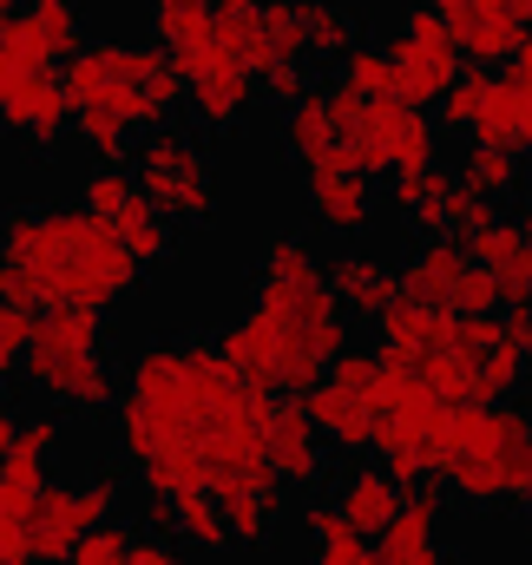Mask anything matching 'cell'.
<instances>
[{"mask_svg": "<svg viewBox=\"0 0 532 565\" xmlns=\"http://www.w3.org/2000/svg\"><path fill=\"white\" fill-rule=\"evenodd\" d=\"M269 395L251 388L211 335H158L126 362V395L113 402L119 460L151 500L171 493H257L276 487L264 460Z\"/></svg>", "mask_w": 532, "mask_h": 565, "instance_id": "6da1fadb", "label": "cell"}, {"mask_svg": "<svg viewBox=\"0 0 532 565\" xmlns=\"http://www.w3.org/2000/svg\"><path fill=\"white\" fill-rule=\"evenodd\" d=\"M217 349L264 395H302L329 375V362L349 349V309L336 302L329 270L309 237H296V231L264 237V257L251 277V309L217 335Z\"/></svg>", "mask_w": 532, "mask_h": 565, "instance_id": "7a4b0ae2", "label": "cell"}, {"mask_svg": "<svg viewBox=\"0 0 532 565\" xmlns=\"http://www.w3.org/2000/svg\"><path fill=\"white\" fill-rule=\"evenodd\" d=\"M138 277L145 264L86 204H40V211L0 217V296H13L33 316L60 302L106 316L138 296Z\"/></svg>", "mask_w": 532, "mask_h": 565, "instance_id": "3957f363", "label": "cell"}, {"mask_svg": "<svg viewBox=\"0 0 532 565\" xmlns=\"http://www.w3.org/2000/svg\"><path fill=\"white\" fill-rule=\"evenodd\" d=\"M427 480H440L467 507H526L532 500L526 408L440 402V415L427 427Z\"/></svg>", "mask_w": 532, "mask_h": 565, "instance_id": "277c9868", "label": "cell"}, {"mask_svg": "<svg viewBox=\"0 0 532 565\" xmlns=\"http://www.w3.org/2000/svg\"><path fill=\"white\" fill-rule=\"evenodd\" d=\"M20 375L40 402H53L66 415H113L119 375L106 362V316L79 309V302L40 309L33 335H26V355H20Z\"/></svg>", "mask_w": 532, "mask_h": 565, "instance_id": "5b68a950", "label": "cell"}, {"mask_svg": "<svg viewBox=\"0 0 532 565\" xmlns=\"http://www.w3.org/2000/svg\"><path fill=\"white\" fill-rule=\"evenodd\" d=\"M60 66H66L60 79L73 93V113L99 106V113H119L132 132L164 126L184 106V73H178V60L158 40L151 46H138V40H86Z\"/></svg>", "mask_w": 532, "mask_h": 565, "instance_id": "8992f818", "label": "cell"}, {"mask_svg": "<svg viewBox=\"0 0 532 565\" xmlns=\"http://www.w3.org/2000/svg\"><path fill=\"white\" fill-rule=\"evenodd\" d=\"M132 178L178 231L217 217V164H211V151H204V139H198L191 126H171V119H164V126L138 132Z\"/></svg>", "mask_w": 532, "mask_h": 565, "instance_id": "52a82bcc", "label": "cell"}, {"mask_svg": "<svg viewBox=\"0 0 532 565\" xmlns=\"http://www.w3.org/2000/svg\"><path fill=\"white\" fill-rule=\"evenodd\" d=\"M171 60H178V73H184V113H191L198 132L231 139V132L251 126V113H257V99H264L251 60H237L217 33H204L198 46H184V53H171Z\"/></svg>", "mask_w": 532, "mask_h": 565, "instance_id": "ba28073f", "label": "cell"}, {"mask_svg": "<svg viewBox=\"0 0 532 565\" xmlns=\"http://www.w3.org/2000/svg\"><path fill=\"white\" fill-rule=\"evenodd\" d=\"M119 487H126L119 467H93L79 480H46L40 500H33V513H26V553L40 565H66L73 540L86 526H99V520L119 513Z\"/></svg>", "mask_w": 532, "mask_h": 565, "instance_id": "9c48e42d", "label": "cell"}, {"mask_svg": "<svg viewBox=\"0 0 532 565\" xmlns=\"http://www.w3.org/2000/svg\"><path fill=\"white\" fill-rule=\"evenodd\" d=\"M440 158V126L427 119V106H407L395 93L362 99L355 126H349V164L355 171H407V164H434Z\"/></svg>", "mask_w": 532, "mask_h": 565, "instance_id": "30bf717a", "label": "cell"}, {"mask_svg": "<svg viewBox=\"0 0 532 565\" xmlns=\"http://www.w3.org/2000/svg\"><path fill=\"white\" fill-rule=\"evenodd\" d=\"M86 211L113 224V237L132 250L145 270H151V264H164V257L178 250V224H171V217L138 191L132 164H99V171L86 178Z\"/></svg>", "mask_w": 532, "mask_h": 565, "instance_id": "8fae6325", "label": "cell"}, {"mask_svg": "<svg viewBox=\"0 0 532 565\" xmlns=\"http://www.w3.org/2000/svg\"><path fill=\"white\" fill-rule=\"evenodd\" d=\"M362 113V93L349 79H329V86H309L289 99L283 113V151L316 171V164H349V126Z\"/></svg>", "mask_w": 532, "mask_h": 565, "instance_id": "7c38bea8", "label": "cell"}, {"mask_svg": "<svg viewBox=\"0 0 532 565\" xmlns=\"http://www.w3.org/2000/svg\"><path fill=\"white\" fill-rule=\"evenodd\" d=\"M389 73H395V99H407V106H434L447 93V79L460 73V46L427 0L407 7V26L389 40Z\"/></svg>", "mask_w": 532, "mask_h": 565, "instance_id": "4fadbf2b", "label": "cell"}, {"mask_svg": "<svg viewBox=\"0 0 532 565\" xmlns=\"http://www.w3.org/2000/svg\"><path fill=\"white\" fill-rule=\"evenodd\" d=\"M264 460H269V473H276L283 493H316L329 480V440H322V427L309 422L302 395H269Z\"/></svg>", "mask_w": 532, "mask_h": 565, "instance_id": "5bb4252c", "label": "cell"}, {"mask_svg": "<svg viewBox=\"0 0 532 565\" xmlns=\"http://www.w3.org/2000/svg\"><path fill=\"white\" fill-rule=\"evenodd\" d=\"M302 198H309L316 231H329V237H362L375 224V184L355 164H316V171H302Z\"/></svg>", "mask_w": 532, "mask_h": 565, "instance_id": "9a60e30c", "label": "cell"}, {"mask_svg": "<svg viewBox=\"0 0 532 565\" xmlns=\"http://www.w3.org/2000/svg\"><path fill=\"white\" fill-rule=\"evenodd\" d=\"M0 132H13V139L33 145V151L66 145V132H73V93H66V79H60L53 66H40V73L0 106Z\"/></svg>", "mask_w": 532, "mask_h": 565, "instance_id": "2e32d148", "label": "cell"}, {"mask_svg": "<svg viewBox=\"0 0 532 565\" xmlns=\"http://www.w3.org/2000/svg\"><path fill=\"white\" fill-rule=\"evenodd\" d=\"M329 507H336L362 540H382V526L395 520V507H401V480L382 460H355V467H342V473L329 480Z\"/></svg>", "mask_w": 532, "mask_h": 565, "instance_id": "e0dca14e", "label": "cell"}, {"mask_svg": "<svg viewBox=\"0 0 532 565\" xmlns=\"http://www.w3.org/2000/svg\"><path fill=\"white\" fill-rule=\"evenodd\" d=\"M460 244H467V257H474L487 277L500 282V296H507V302H532V237L520 231V224L487 217V224H480V231H467Z\"/></svg>", "mask_w": 532, "mask_h": 565, "instance_id": "ac0fdd59", "label": "cell"}, {"mask_svg": "<svg viewBox=\"0 0 532 565\" xmlns=\"http://www.w3.org/2000/svg\"><path fill=\"white\" fill-rule=\"evenodd\" d=\"M460 277H467V244H454V237H421L414 257L395 270L401 296L407 302H427V309H454Z\"/></svg>", "mask_w": 532, "mask_h": 565, "instance_id": "d6986e66", "label": "cell"}, {"mask_svg": "<svg viewBox=\"0 0 532 565\" xmlns=\"http://www.w3.org/2000/svg\"><path fill=\"white\" fill-rule=\"evenodd\" d=\"M302 408H309V422L322 427V440H329V454H369V440H375V408L362 402V395H349L342 382H316V388H302Z\"/></svg>", "mask_w": 532, "mask_h": 565, "instance_id": "ffe728a7", "label": "cell"}, {"mask_svg": "<svg viewBox=\"0 0 532 565\" xmlns=\"http://www.w3.org/2000/svg\"><path fill=\"white\" fill-rule=\"evenodd\" d=\"M329 289H336V302L349 309V322H355V316L375 322V316L401 296L395 264H382V257H369V250H342V257L329 264Z\"/></svg>", "mask_w": 532, "mask_h": 565, "instance_id": "44dd1931", "label": "cell"}, {"mask_svg": "<svg viewBox=\"0 0 532 565\" xmlns=\"http://www.w3.org/2000/svg\"><path fill=\"white\" fill-rule=\"evenodd\" d=\"M447 191H454V178L440 171V158H434V164L389 171V211L407 217L414 231H427V237H440V231H447Z\"/></svg>", "mask_w": 532, "mask_h": 565, "instance_id": "7402d4cb", "label": "cell"}, {"mask_svg": "<svg viewBox=\"0 0 532 565\" xmlns=\"http://www.w3.org/2000/svg\"><path fill=\"white\" fill-rule=\"evenodd\" d=\"M171 533H178V546H191V553H204V559L237 553V546H231V526H224V507H217V493H204V487L171 493Z\"/></svg>", "mask_w": 532, "mask_h": 565, "instance_id": "603a6c76", "label": "cell"}, {"mask_svg": "<svg viewBox=\"0 0 532 565\" xmlns=\"http://www.w3.org/2000/svg\"><path fill=\"white\" fill-rule=\"evenodd\" d=\"M302 13V40H309V60H342L355 40H362V20L349 0H296Z\"/></svg>", "mask_w": 532, "mask_h": 565, "instance_id": "cb8c5ba5", "label": "cell"}, {"mask_svg": "<svg viewBox=\"0 0 532 565\" xmlns=\"http://www.w3.org/2000/svg\"><path fill=\"white\" fill-rule=\"evenodd\" d=\"M467 191H480V198H513L520 191V151L513 145H487V139H467V158H460V171H454Z\"/></svg>", "mask_w": 532, "mask_h": 565, "instance_id": "d4e9b609", "label": "cell"}, {"mask_svg": "<svg viewBox=\"0 0 532 565\" xmlns=\"http://www.w3.org/2000/svg\"><path fill=\"white\" fill-rule=\"evenodd\" d=\"M276 60H309V40H302V13L296 0H264V20H257V40H251V73H264Z\"/></svg>", "mask_w": 532, "mask_h": 565, "instance_id": "484cf974", "label": "cell"}, {"mask_svg": "<svg viewBox=\"0 0 532 565\" xmlns=\"http://www.w3.org/2000/svg\"><path fill=\"white\" fill-rule=\"evenodd\" d=\"M302 540H309L316 565H349V559H362V553H369V546H362V533H355L329 500H309V507H302Z\"/></svg>", "mask_w": 532, "mask_h": 565, "instance_id": "4316f807", "label": "cell"}, {"mask_svg": "<svg viewBox=\"0 0 532 565\" xmlns=\"http://www.w3.org/2000/svg\"><path fill=\"white\" fill-rule=\"evenodd\" d=\"M20 7H26L33 33L46 40L53 66H60L66 53H79V46H86V0H20Z\"/></svg>", "mask_w": 532, "mask_h": 565, "instance_id": "83f0119b", "label": "cell"}, {"mask_svg": "<svg viewBox=\"0 0 532 565\" xmlns=\"http://www.w3.org/2000/svg\"><path fill=\"white\" fill-rule=\"evenodd\" d=\"M73 139L86 145V158H93V164H132L138 132L119 119V113H99V106H86V113H73Z\"/></svg>", "mask_w": 532, "mask_h": 565, "instance_id": "f1b7e54d", "label": "cell"}, {"mask_svg": "<svg viewBox=\"0 0 532 565\" xmlns=\"http://www.w3.org/2000/svg\"><path fill=\"white\" fill-rule=\"evenodd\" d=\"M211 33V0H151V40L164 53H184Z\"/></svg>", "mask_w": 532, "mask_h": 565, "instance_id": "f546056e", "label": "cell"}, {"mask_svg": "<svg viewBox=\"0 0 532 565\" xmlns=\"http://www.w3.org/2000/svg\"><path fill=\"white\" fill-rule=\"evenodd\" d=\"M487 86H493V66H460V73L447 79V93L434 99V106H440V132H474Z\"/></svg>", "mask_w": 532, "mask_h": 565, "instance_id": "4dcf8cb0", "label": "cell"}, {"mask_svg": "<svg viewBox=\"0 0 532 565\" xmlns=\"http://www.w3.org/2000/svg\"><path fill=\"white\" fill-rule=\"evenodd\" d=\"M132 540H138V526H126V520L113 513V520H99V526H86V533L73 540L66 565H126Z\"/></svg>", "mask_w": 532, "mask_h": 565, "instance_id": "1f68e13d", "label": "cell"}, {"mask_svg": "<svg viewBox=\"0 0 532 565\" xmlns=\"http://www.w3.org/2000/svg\"><path fill=\"white\" fill-rule=\"evenodd\" d=\"M526 369H532V362L520 355V349H513V342H507V335H500V342L487 349L480 375H474V395H480V402H507V395L526 382Z\"/></svg>", "mask_w": 532, "mask_h": 565, "instance_id": "d6a6232c", "label": "cell"}, {"mask_svg": "<svg viewBox=\"0 0 532 565\" xmlns=\"http://www.w3.org/2000/svg\"><path fill=\"white\" fill-rule=\"evenodd\" d=\"M336 66H342V79H349L362 99H382V93H395V73H389V46H362V40H355V46H349Z\"/></svg>", "mask_w": 532, "mask_h": 565, "instance_id": "836d02e7", "label": "cell"}, {"mask_svg": "<svg viewBox=\"0 0 532 565\" xmlns=\"http://www.w3.org/2000/svg\"><path fill=\"white\" fill-rule=\"evenodd\" d=\"M26 335H33V309H20L13 296H0V382H13V369L26 355Z\"/></svg>", "mask_w": 532, "mask_h": 565, "instance_id": "e575fe53", "label": "cell"}, {"mask_svg": "<svg viewBox=\"0 0 532 565\" xmlns=\"http://www.w3.org/2000/svg\"><path fill=\"white\" fill-rule=\"evenodd\" d=\"M454 309L460 316H487V309H507V296H500V282L487 277L474 257H467V277H460V296H454Z\"/></svg>", "mask_w": 532, "mask_h": 565, "instance_id": "d590c367", "label": "cell"}, {"mask_svg": "<svg viewBox=\"0 0 532 565\" xmlns=\"http://www.w3.org/2000/svg\"><path fill=\"white\" fill-rule=\"evenodd\" d=\"M487 217H493V198H480V191H467V184L454 178V191H447V231L467 237V231H480Z\"/></svg>", "mask_w": 532, "mask_h": 565, "instance_id": "8d00e7d4", "label": "cell"}, {"mask_svg": "<svg viewBox=\"0 0 532 565\" xmlns=\"http://www.w3.org/2000/svg\"><path fill=\"white\" fill-rule=\"evenodd\" d=\"M126 565H184V559H178V533H158V526H151V533H138L132 553H126Z\"/></svg>", "mask_w": 532, "mask_h": 565, "instance_id": "74e56055", "label": "cell"}, {"mask_svg": "<svg viewBox=\"0 0 532 565\" xmlns=\"http://www.w3.org/2000/svg\"><path fill=\"white\" fill-rule=\"evenodd\" d=\"M500 329H507V342H513V349H520V355L532 362V302H507Z\"/></svg>", "mask_w": 532, "mask_h": 565, "instance_id": "f35d334b", "label": "cell"}, {"mask_svg": "<svg viewBox=\"0 0 532 565\" xmlns=\"http://www.w3.org/2000/svg\"><path fill=\"white\" fill-rule=\"evenodd\" d=\"M507 79H520V86H532V26L520 33V46L507 53Z\"/></svg>", "mask_w": 532, "mask_h": 565, "instance_id": "ab89813d", "label": "cell"}, {"mask_svg": "<svg viewBox=\"0 0 532 565\" xmlns=\"http://www.w3.org/2000/svg\"><path fill=\"white\" fill-rule=\"evenodd\" d=\"M382 565H454V559H447L440 540H434V546H414V553H382Z\"/></svg>", "mask_w": 532, "mask_h": 565, "instance_id": "60d3db41", "label": "cell"}, {"mask_svg": "<svg viewBox=\"0 0 532 565\" xmlns=\"http://www.w3.org/2000/svg\"><path fill=\"white\" fill-rule=\"evenodd\" d=\"M20 422H26V415H20V402H13V395L0 388V454L13 447V434H20Z\"/></svg>", "mask_w": 532, "mask_h": 565, "instance_id": "b9f144b4", "label": "cell"}, {"mask_svg": "<svg viewBox=\"0 0 532 565\" xmlns=\"http://www.w3.org/2000/svg\"><path fill=\"white\" fill-rule=\"evenodd\" d=\"M513 86H520V79H513ZM520 158H532V86H520Z\"/></svg>", "mask_w": 532, "mask_h": 565, "instance_id": "7bdbcfd3", "label": "cell"}, {"mask_svg": "<svg viewBox=\"0 0 532 565\" xmlns=\"http://www.w3.org/2000/svg\"><path fill=\"white\" fill-rule=\"evenodd\" d=\"M507 7H513V20H526L532 26V0H507Z\"/></svg>", "mask_w": 532, "mask_h": 565, "instance_id": "ee69618b", "label": "cell"}, {"mask_svg": "<svg viewBox=\"0 0 532 565\" xmlns=\"http://www.w3.org/2000/svg\"><path fill=\"white\" fill-rule=\"evenodd\" d=\"M7 565H40L33 553H7Z\"/></svg>", "mask_w": 532, "mask_h": 565, "instance_id": "f6af8a7d", "label": "cell"}, {"mask_svg": "<svg viewBox=\"0 0 532 565\" xmlns=\"http://www.w3.org/2000/svg\"><path fill=\"white\" fill-rule=\"evenodd\" d=\"M520 231H526V237H532V198H526V211H520Z\"/></svg>", "mask_w": 532, "mask_h": 565, "instance_id": "bcb514c9", "label": "cell"}, {"mask_svg": "<svg viewBox=\"0 0 532 565\" xmlns=\"http://www.w3.org/2000/svg\"><path fill=\"white\" fill-rule=\"evenodd\" d=\"M13 7H20V0H0V20H7V13H13Z\"/></svg>", "mask_w": 532, "mask_h": 565, "instance_id": "7dc6e473", "label": "cell"}, {"mask_svg": "<svg viewBox=\"0 0 532 565\" xmlns=\"http://www.w3.org/2000/svg\"><path fill=\"white\" fill-rule=\"evenodd\" d=\"M0 565H7V546H0Z\"/></svg>", "mask_w": 532, "mask_h": 565, "instance_id": "c3c4849f", "label": "cell"}, {"mask_svg": "<svg viewBox=\"0 0 532 565\" xmlns=\"http://www.w3.org/2000/svg\"><path fill=\"white\" fill-rule=\"evenodd\" d=\"M526 427H532V408H526Z\"/></svg>", "mask_w": 532, "mask_h": 565, "instance_id": "681fc988", "label": "cell"}, {"mask_svg": "<svg viewBox=\"0 0 532 565\" xmlns=\"http://www.w3.org/2000/svg\"><path fill=\"white\" fill-rule=\"evenodd\" d=\"M0 217H7V204H0Z\"/></svg>", "mask_w": 532, "mask_h": 565, "instance_id": "f907efd6", "label": "cell"}]
</instances>
